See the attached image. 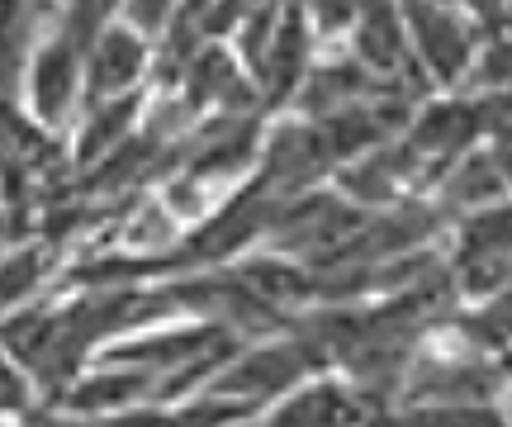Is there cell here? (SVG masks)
<instances>
[{"mask_svg":"<svg viewBox=\"0 0 512 427\" xmlns=\"http://www.w3.org/2000/svg\"><path fill=\"white\" fill-rule=\"evenodd\" d=\"M176 10H181V0H119V10H114V15L128 19L138 34H147L152 43H157L162 34L176 29Z\"/></svg>","mask_w":512,"mask_h":427,"instance_id":"obj_9","label":"cell"},{"mask_svg":"<svg viewBox=\"0 0 512 427\" xmlns=\"http://www.w3.org/2000/svg\"><path fill=\"white\" fill-rule=\"evenodd\" d=\"M86 124L76 133V162H91V157H105L110 148H119L138 119V91L128 95H105V100H86Z\"/></svg>","mask_w":512,"mask_h":427,"instance_id":"obj_5","label":"cell"},{"mask_svg":"<svg viewBox=\"0 0 512 427\" xmlns=\"http://www.w3.org/2000/svg\"><path fill=\"white\" fill-rule=\"evenodd\" d=\"M152 375L147 371H100L91 375V380H81L67 399H72L76 409H86V413H114L119 404H128V399H138V390H143Z\"/></svg>","mask_w":512,"mask_h":427,"instance_id":"obj_6","label":"cell"},{"mask_svg":"<svg viewBox=\"0 0 512 427\" xmlns=\"http://www.w3.org/2000/svg\"><path fill=\"white\" fill-rule=\"evenodd\" d=\"M81 57H86V38L72 24L48 29L38 38L29 57H24V95H29V114L43 129H57L72 105L81 100Z\"/></svg>","mask_w":512,"mask_h":427,"instance_id":"obj_2","label":"cell"},{"mask_svg":"<svg viewBox=\"0 0 512 427\" xmlns=\"http://www.w3.org/2000/svg\"><path fill=\"white\" fill-rule=\"evenodd\" d=\"M147 67H152V38L138 34L128 19L110 15L91 38H86L81 95H86V100H105V95L138 91Z\"/></svg>","mask_w":512,"mask_h":427,"instance_id":"obj_3","label":"cell"},{"mask_svg":"<svg viewBox=\"0 0 512 427\" xmlns=\"http://www.w3.org/2000/svg\"><path fill=\"white\" fill-rule=\"evenodd\" d=\"M403 19V48L422 62V72L432 76L437 86H460L470 76L479 48V19H470L465 10L437 5V0H399Z\"/></svg>","mask_w":512,"mask_h":427,"instance_id":"obj_1","label":"cell"},{"mask_svg":"<svg viewBox=\"0 0 512 427\" xmlns=\"http://www.w3.org/2000/svg\"><path fill=\"white\" fill-rule=\"evenodd\" d=\"M275 399L280 404L261 409V418H275V423H356V418H366L361 394L342 380H323V375H304Z\"/></svg>","mask_w":512,"mask_h":427,"instance_id":"obj_4","label":"cell"},{"mask_svg":"<svg viewBox=\"0 0 512 427\" xmlns=\"http://www.w3.org/2000/svg\"><path fill=\"white\" fill-rule=\"evenodd\" d=\"M29 19H24V0H0V91L15 86L19 67L29 57Z\"/></svg>","mask_w":512,"mask_h":427,"instance_id":"obj_8","label":"cell"},{"mask_svg":"<svg viewBox=\"0 0 512 427\" xmlns=\"http://www.w3.org/2000/svg\"><path fill=\"white\" fill-rule=\"evenodd\" d=\"M43 271H48V252L43 247H19V252H5L0 257V314L19 309L24 299L43 285Z\"/></svg>","mask_w":512,"mask_h":427,"instance_id":"obj_7","label":"cell"}]
</instances>
